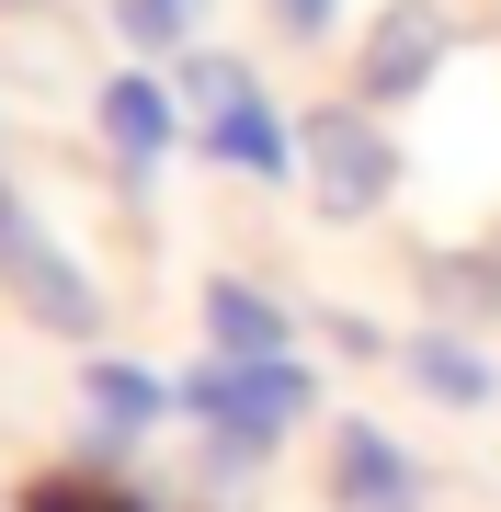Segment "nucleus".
I'll return each mask as SVG.
<instances>
[{"label": "nucleus", "instance_id": "nucleus-1", "mask_svg": "<svg viewBox=\"0 0 501 512\" xmlns=\"http://www.w3.org/2000/svg\"><path fill=\"white\" fill-rule=\"evenodd\" d=\"M171 410L194 421L205 444H240V456H274L285 433L319 410V376L297 353H274V365H228V353H205V365L171 387Z\"/></svg>", "mask_w": 501, "mask_h": 512}, {"label": "nucleus", "instance_id": "nucleus-2", "mask_svg": "<svg viewBox=\"0 0 501 512\" xmlns=\"http://www.w3.org/2000/svg\"><path fill=\"white\" fill-rule=\"evenodd\" d=\"M297 183H308V205L319 217H376V205L399 194V137L376 126V103H319V114H297Z\"/></svg>", "mask_w": 501, "mask_h": 512}, {"label": "nucleus", "instance_id": "nucleus-3", "mask_svg": "<svg viewBox=\"0 0 501 512\" xmlns=\"http://www.w3.org/2000/svg\"><path fill=\"white\" fill-rule=\"evenodd\" d=\"M0 296H12L35 330H57V342H103V285L57 251V228H46L23 194L0 205Z\"/></svg>", "mask_w": 501, "mask_h": 512}, {"label": "nucleus", "instance_id": "nucleus-4", "mask_svg": "<svg viewBox=\"0 0 501 512\" xmlns=\"http://www.w3.org/2000/svg\"><path fill=\"white\" fill-rule=\"evenodd\" d=\"M445 57H456V12H445V0H376L365 35H353V103L388 114L410 92H433Z\"/></svg>", "mask_w": 501, "mask_h": 512}, {"label": "nucleus", "instance_id": "nucleus-5", "mask_svg": "<svg viewBox=\"0 0 501 512\" xmlns=\"http://www.w3.org/2000/svg\"><path fill=\"white\" fill-rule=\"evenodd\" d=\"M331 512H433V478L399 433H376L353 410V421H331Z\"/></svg>", "mask_w": 501, "mask_h": 512}, {"label": "nucleus", "instance_id": "nucleus-6", "mask_svg": "<svg viewBox=\"0 0 501 512\" xmlns=\"http://www.w3.org/2000/svg\"><path fill=\"white\" fill-rule=\"evenodd\" d=\"M160 410H171V387L149 376V365H126V353H92L80 365V444L114 467L137 433H160Z\"/></svg>", "mask_w": 501, "mask_h": 512}, {"label": "nucleus", "instance_id": "nucleus-7", "mask_svg": "<svg viewBox=\"0 0 501 512\" xmlns=\"http://www.w3.org/2000/svg\"><path fill=\"white\" fill-rule=\"evenodd\" d=\"M92 126H103V148H114V171L149 183L160 148L183 137V103H171V80H149V69H114L103 92H92Z\"/></svg>", "mask_w": 501, "mask_h": 512}, {"label": "nucleus", "instance_id": "nucleus-8", "mask_svg": "<svg viewBox=\"0 0 501 512\" xmlns=\"http://www.w3.org/2000/svg\"><path fill=\"white\" fill-rule=\"evenodd\" d=\"M205 353H228V365H274V353H297L285 296H262L251 274H205Z\"/></svg>", "mask_w": 501, "mask_h": 512}, {"label": "nucleus", "instance_id": "nucleus-9", "mask_svg": "<svg viewBox=\"0 0 501 512\" xmlns=\"http://www.w3.org/2000/svg\"><path fill=\"white\" fill-rule=\"evenodd\" d=\"M194 160L251 171V183H285V171H297V126L251 92V103H228V114H205V126H194Z\"/></svg>", "mask_w": 501, "mask_h": 512}, {"label": "nucleus", "instance_id": "nucleus-10", "mask_svg": "<svg viewBox=\"0 0 501 512\" xmlns=\"http://www.w3.org/2000/svg\"><path fill=\"white\" fill-rule=\"evenodd\" d=\"M399 365H410V387H422L433 410H490V399H501V365L467 342V330H410Z\"/></svg>", "mask_w": 501, "mask_h": 512}, {"label": "nucleus", "instance_id": "nucleus-11", "mask_svg": "<svg viewBox=\"0 0 501 512\" xmlns=\"http://www.w3.org/2000/svg\"><path fill=\"white\" fill-rule=\"evenodd\" d=\"M23 512H171V501L126 490L114 467H57V478H35V490H23Z\"/></svg>", "mask_w": 501, "mask_h": 512}, {"label": "nucleus", "instance_id": "nucleus-12", "mask_svg": "<svg viewBox=\"0 0 501 512\" xmlns=\"http://www.w3.org/2000/svg\"><path fill=\"white\" fill-rule=\"evenodd\" d=\"M171 103H183V126H205V114L251 103V69H240V57H217V46H183V57H171Z\"/></svg>", "mask_w": 501, "mask_h": 512}, {"label": "nucleus", "instance_id": "nucleus-13", "mask_svg": "<svg viewBox=\"0 0 501 512\" xmlns=\"http://www.w3.org/2000/svg\"><path fill=\"white\" fill-rule=\"evenodd\" d=\"M205 23V0H114V35H126L137 57H183Z\"/></svg>", "mask_w": 501, "mask_h": 512}, {"label": "nucleus", "instance_id": "nucleus-14", "mask_svg": "<svg viewBox=\"0 0 501 512\" xmlns=\"http://www.w3.org/2000/svg\"><path fill=\"white\" fill-rule=\"evenodd\" d=\"M422 274H433V308H445V319H490L501 308V262H445V251H433Z\"/></svg>", "mask_w": 501, "mask_h": 512}, {"label": "nucleus", "instance_id": "nucleus-15", "mask_svg": "<svg viewBox=\"0 0 501 512\" xmlns=\"http://www.w3.org/2000/svg\"><path fill=\"white\" fill-rule=\"evenodd\" d=\"M331 12H342V0H274V23H285V35H331Z\"/></svg>", "mask_w": 501, "mask_h": 512}, {"label": "nucleus", "instance_id": "nucleus-16", "mask_svg": "<svg viewBox=\"0 0 501 512\" xmlns=\"http://www.w3.org/2000/svg\"><path fill=\"white\" fill-rule=\"evenodd\" d=\"M331 342H342V353H388V330H376V319H353V308H331Z\"/></svg>", "mask_w": 501, "mask_h": 512}, {"label": "nucleus", "instance_id": "nucleus-17", "mask_svg": "<svg viewBox=\"0 0 501 512\" xmlns=\"http://www.w3.org/2000/svg\"><path fill=\"white\" fill-rule=\"evenodd\" d=\"M0 205H12V171H0Z\"/></svg>", "mask_w": 501, "mask_h": 512}]
</instances>
